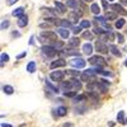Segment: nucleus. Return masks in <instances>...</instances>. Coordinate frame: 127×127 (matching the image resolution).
Returning <instances> with one entry per match:
<instances>
[{"mask_svg": "<svg viewBox=\"0 0 127 127\" xmlns=\"http://www.w3.org/2000/svg\"><path fill=\"white\" fill-rule=\"evenodd\" d=\"M125 66L127 67V60H126V62H125Z\"/></svg>", "mask_w": 127, "mask_h": 127, "instance_id": "50", "label": "nucleus"}, {"mask_svg": "<svg viewBox=\"0 0 127 127\" xmlns=\"http://www.w3.org/2000/svg\"><path fill=\"white\" fill-rule=\"evenodd\" d=\"M8 27H9V20L4 19L3 22H1V27H0V28H1V31H4V29H5V28H8Z\"/></svg>", "mask_w": 127, "mask_h": 127, "instance_id": "35", "label": "nucleus"}, {"mask_svg": "<svg viewBox=\"0 0 127 127\" xmlns=\"http://www.w3.org/2000/svg\"><path fill=\"white\" fill-rule=\"evenodd\" d=\"M95 50H97V52H99V54H108L109 52V47L102 41L95 42Z\"/></svg>", "mask_w": 127, "mask_h": 127, "instance_id": "3", "label": "nucleus"}, {"mask_svg": "<svg viewBox=\"0 0 127 127\" xmlns=\"http://www.w3.org/2000/svg\"><path fill=\"white\" fill-rule=\"evenodd\" d=\"M125 125H127V118H126V123H125Z\"/></svg>", "mask_w": 127, "mask_h": 127, "instance_id": "51", "label": "nucleus"}, {"mask_svg": "<svg viewBox=\"0 0 127 127\" xmlns=\"http://www.w3.org/2000/svg\"><path fill=\"white\" fill-rule=\"evenodd\" d=\"M85 99H87V95H85V94H76L75 97L72 98V103H74V104H79V103L84 102Z\"/></svg>", "mask_w": 127, "mask_h": 127, "instance_id": "10", "label": "nucleus"}, {"mask_svg": "<svg viewBox=\"0 0 127 127\" xmlns=\"http://www.w3.org/2000/svg\"><path fill=\"white\" fill-rule=\"evenodd\" d=\"M81 17V13H76V12H71L69 14V20L70 22H78Z\"/></svg>", "mask_w": 127, "mask_h": 127, "instance_id": "15", "label": "nucleus"}, {"mask_svg": "<svg viewBox=\"0 0 127 127\" xmlns=\"http://www.w3.org/2000/svg\"><path fill=\"white\" fill-rule=\"evenodd\" d=\"M1 127H13L12 125H8V123H4V122H1Z\"/></svg>", "mask_w": 127, "mask_h": 127, "instance_id": "44", "label": "nucleus"}, {"mask_svg": "<svg viewBox=\"0 0 127 127\" xmlns=\"http://www.w3.org/2000/svg\"><path fill=\"white\" fill-rule=\"evenodd\" d=\"M120 3H121L122 5H127V0H120Z\"/></svg>", "mask_w": 127, "mask_h": 127, "instance_id": "47", "label": "nucleus"}, {"mask_svg": "<svg viewBox=\"0 0 127 127\" xmlns=\"http://www.w3.org/2000/svg\"><path fill=\"white\" fill-rule=\"evenodd\" d=\"M55 8L59 10L60 14H64V13L66 12V6L64 5L62 3H60V1H55Z\"/></svg>", "mask_w": 127, "mask_h": 127, "instance_id": "18", "label": "nucleus"}, {"mask_svg": "<svg viewBox=\"0 0 127 127\" xmlns=\"http://www.w3.org/2000/svg\"><path fill=\"white\" fill-rule=\"evenodd\" d=\"M93 32H94L95 34H98V36H103V34H105V33H107L108 31H103L102 28H99V27H97V26H95V27H94V31H93Z\"/></svg>", "mask_w": 127, "mask_h": 127, "instance_id": "29", "label": "nucleus"}, {"mask_svg": "<svg viewBox=\"0 0 127 127\" xmlns=\"http://www.w3.org/2000/svg\"><path fill=\"white\" fill-rule=\"evenodd\" d=\"M111 8L113 9V12H116L117 14H122V15H126V14H127V12L123 9L122 4H112Z\"/></svg>", "mask_w": 127, "mask_h": 127, "instance_id": "7", "label": "nucleus"}, {"mask_svg": "<svg viewBox=\"0 0 127 127\" xmlns=\"http://www.w3.org/2000/svg\"><path fill=\"white\" fill-rule=\"evenodd\" d=\"M18 26L19 27H26L27 24H28V17L27 15H23V17H20L19 18V20H18Z\"/></svg>", "mask_w": 127, "mask_h": 127, "instance_id": "21", "label": "nucleus"}, {"mask_svg": "<svg viewBox=\"0 0 127 127\" xmlns=\"http://www.w3.org/2000/svg\"><path fill=\"white\" fill-rule=\"evenodd\" d=\"M56 116H59V117H64V116H66L67 113V108L64 107V105H60L59 108H56Z\"/></svg>", "mask_w": 127, "mask_h": 127, "instance_id": "12", "label": "nucleus"}, {"mask_svg": "<svg viewBox=\"0 0 127 127\" xmlns=\"http://www.w3.org/2000/svg\"><path fill=\"white\" fill-rule=\"evenodd\" d=\"M41 38H43V39H46V41H51V42H54V43L59 41L56 33H54V32H48V31L42 32V33H41Z\"/></svg>", "mask_w": 127, "mask_h": 127, "instance_id": "2", "label": "nucleus"}, {"mask_svg": "<svg viewBox=\"0 0 127 127\" xmlns=\"http://www.w3.org/2000/svg\"><path fill=\"white\" fill-rule=\"evenodd\" d=\"M61 89H62L64 92L72 90L74 88H72V83H71V80H69V81H62V83H61ZM74 90H75V89H74Z\"/></svg>", "mask_w": 127, "mask_h": 127, "instance_id": "11", "label": "nucleus"}, {"mask_svg": "<svg viewBox=\"0 0 127 127\" xmlns=\"http://www.w3.org/2000/svg\"><path fill=\"white\" fill-rule=\"evenodd\" d=\"M117 38H118V43H123V42H125V38H123V36L122 34H117Z\"/></svg>", "mask_w": 127, "mask_h": 127, "instance_id": "38", "label": "nucleus"}, {"mask_svg": "<svg viewBox=\"0 0 127 127\" xmlns=\"http://www.w3.org/2000/svg\"><path fill=\"white\" fill-rule=\"evenodd\" d=\"M80 27H83V28H89V27H90V22H89V20H81V22H80Z\"/></svg>", "mask_w": 127, "mask_h": 127, "instance_id": "34", "label": "nucleus"}, {"mask_svg": "<svg viewBox=\"0 0 127 127\" xmlns=\"http://www.w3.org/2000/svg\"><path fill=\"white\" fill-rule=\"evenodd\" d=\"M83 52H84V55L90 56L92 52H93V46H92L90 43H85V45L83 46Z\"/></svg>", "mask_w": 127, "mask_h": 127, "instance_id": "16", "label": "nucleus"}, {"mask_svg": "<svg viewBox=\"0 0 127 127\" xmlns=\"http://www.w3.org/2000/svg\"><path fill=\"white\" fill-rule=\"evenodd\" d=\"M109 51L112 52L114 56H117V57H121V56H122L121 51L117 48V46H116V45H111V46H109Z\"/></svg>", "mask_w": 127, "mask_h": 127, "instance_id": "19", "label": "nucleus"}, {"mask_svg": "<svg viewBox=\"0 0 127 127\" xmlns=\"http://www.w3.org/2000/svg\"><path fill=\"white\" fill-rule=\"evenodd\" d=\"M60 26L64 28H72L71 22L70 20H66V19H60Z\"/></svg>", "mask_w": 127, "mask_h": 127, "instance_id": "26", "label": "nucleus"}, {"mask_svg": "<svg viewBox=\"0 0 127 127\" xmlns=\"http://www.w3.org/2000/svg\"><path fill=\"white\" fill-rule=\"evenodd\" d=\"M42 52H43V55H46L47 57L52 59L57 55V48L54 47V46H43L42 47Z\"/></svg>", "mask_w": 127, "mask_h": 127, "instance_id": "1", "label": "nucleus"}, {"mask_svg": "<svg viewBox=\"0 0 127 127\" xmlns=\"http://www.w3.org/2000/svg\"><path fill=\"white\" fill-rule=\"evenodd\" d=\"M62 127H72V125H71V123H64Z\"/></svg>", "mask_w": 127, "mask_h": 127, "instance_id": "45", "label": "nucleus"}, {"mask_svg": "<svg viewBox=\"0 0 127 127\" xmlns=\"http://www.w3.org/2000/svg\"><path fill=\"white\" fill-rule=\"evenodd\" d=\"M94 19H95V20H98V22L102 23V24H105V18H103V17H95Z\"/></svg>", "mask_w": 127, "mask_h": 127, "instance_id": "37", "label": "nucleus"}, {"mask_svg": "<svg viewBox=\"0 0 127 127\" xmlns=\"http://www.w3.org/2000/svg\"><path fill=\"white\" fill-rule=\"evenodd\" d=\"M65 65H66V61L64 60V59H59V60H56V61H52L51 65H50V67H51V69H57V67L65 66Z\"/></svg>", "mask_w": 127, "mask_h": 127, "instance_id": "8", "label": "nucleus"}, {"mask_svg": "<svg viewBox=\"0 0 127 127\" xmlns=\"http://www.w3.org/2000/svg\"><path fill=\"white\" fill-rule=\"evenodd\" d=\"M57 33L64 38V39H66V38H69V36H70V33H69V31L66 29V28H64V27H61V28H57Z\"/></svg>", "mask_w": 127, "mask_h": 127, "instance_id": "13", "label": "nucleus"}, {"mask_svg": "<svg viewBox=\"0 0 127 127\" xmlns=\"http://www.w3.org/2000/svg\"><path fill=\"white\" fill-rule=\"evenodd\" d=\"M45 83H46V87L52 92V93H55V94H57V93H60V89L56 87V85H54V84H51V81H48L47 79L45 80Z\"/></svg>", "mask_w": 127, "mask_h": 127, "instance_id": "14", "label": "nucleus"}, {"mask_svg": "<svg viewBox=\"0 0 127 127\" xmlns=\"http://www.w3.org/2000/svg\"><path fill=\"white\" fill-rule=\"evenodd\" d=\"M88 62L90 64V65H104V64H105V60L102 57V56H92L89 60H88Z\"/></svg>", "mask_w": 127, "mask_h": 127, "instance_id": "6", "label": "nucleus"}, {"mask_svg": "<svg viewBox=\"0 0 127 127\" xmlns=\"http://www.w3.org/2000/svg\"><path fill=\"white\" fill-rule=\"evenodd\" d=\"M83 37H84V38H88V39H92V33H89V32H85V33H83Z\"/></svg>", "mask_w": 127, "mask_h": 127, "instance_id": "39", "label": "nucleus"}, {"mask_svg": "<svg viewBox=\"0 0 127 127\" xmlns=\"http://www.w3.org/2000/svg\"><path fill=\"white\" fill-rule=\"evenodd\" d=\"M13 17H17V18H20V17H23L24 15V8H17L15 10H13Z\"/></svg>", "mask_w": 127, "mask_h": 127, "instance_id": "17", "label": "nucleus"}, {"mask_svg": "<svg viewBox=\"0 0 127 127\" xmlns=\"http://www.w3.org/2000/svg\"><path fill=\"white\" fill-rule=\"evenodd\" d=\"M3 92H4L5 94H8V95H12V94L14 93V89H13L12 85H4V87H3Z\"/></svg>", "mask_w": 127, "mask_h": 127, "instance_id": "27", "label": "nucleus"}, {"mask_svg": "<svg viewBox=\"0 0 127 127\" xmlns=\"http://www.w3.org/2000/svg\"><path fill=\"white\" fill-rule=\"evenodd\" d=\"M26 55H27V52H23V54H20V55L18 56V59H22V57H24Z\"/></svg>", "mask_w": 127, "mask_h": 127, "instance_id": "46", "label": "nucleus"}, {"mask_svg": "<svg viewBox=\"0 0 127 127\" xmlns=\"http://www.w3.org/2000/svg\"><path fill=\"white\" fill-rule=\"evenodd\" d=\"M85 61H84L81 57H78V59H72L70 61V65L72 67H76V69H83V67H85Z\"/></svg>", "mask_w": 127, "mask_h": 127, "instance_id": "5", "label": "nucleus"}, {"mask_svg": "<svg viewBox=\"0 0 127 127\" xmlns=\"http://www.w3.org/2000/svg\"><path fill=\"white\" fill-rule=\"evenodd\" d=\"M102 74H103V75H105V76H112V72H109V71H104L103 70Z\"/></svg>", "mask_w": 127, "mask_h": 127, "instance_id": "42", "label": "nucleus"}, {"mask_svg": "<svg viewBox=\"0 0 127 127\" xmlns=\"http://www.w3.org/2000/svg\"><path fill=\"white\" fill-rule=\"evenodd\" d=\"M90 10H92V12H93L95 15H98V14L100 13V8H99V5H98V4H95V3H93V4H92Z\"/></svg>", "mask_w": 127, "mask_h": 127, "instance_id": "28", "label": "nucleus"}, {"mask_svg": "<svg viewBox=\"0 0 127 127\" xmlns=\"http://www.w3.org/2000/svg\"><path fill=\"white\" fill-rule=\"evenodd\" d=\"M36 62L34 61H31V62H28V65H27V71L29 72V74H32V72H34L36 71Z\"/></svg>", "mask_w": 127, "mask_h": 127, "instance_id": "25", "label": "nucleus"}, {"mask_svg": "<svg viewBox=\"0 0 127 127\" xmlns=\"http://www.w3.org/2000/svg\"><path fill=\"white\" fill-rule=\"evenodd\" d=\"M117 122L121 123V125H125L126 123V117H125V112L123 111H120L118 114H117Z\"/></svg>", "mask_w": 127, "mask_h": 127, "instance_id": "22", "label": "nucleus"}, {"mask_svg": "<svg viewBox=\"0 0 127 127\" xmlns=\"http://www.w3.org/2000/svg\"><path fill=\"white\" fill-rule=\"evenodd\" d=\"M0 60H1V65L4 62H6V61H9V56L5 54V52H3L1 55H0Z\"/></svg>", "mask_w": 127, "mask_h": 127, "instance_id": "33", "label": "nucleus"}, {"mask_svg": "<svg viewBox=\"0 0 127 127\" xmlns=\"http://www.w3.org/2000/svg\"><path fill=\"white\" fill-rule=\"evenodd\" d=\"M71 83H72V88L75 89V90H80L81 89V83L76 78H72L71 79Z\"/></svg>", "mask_w": 127, "mask_h": 127, "instance_id": "23", "label": "nucleus"}, {"mask_svg": "<svg viewBox=\"0 0 127 127\" xmlns=\"http://www.w3.org/2000/svg\"><path fill=\"white\" fill-rule=\"evenodd\" d=\"M81 28H83V27H72V33H74V34L80 33V32H81Z\"/></svg>", "mask_w": 127, "mask_h": 127, "instance_id": "36", "label": "nucleus"}, {"mask_svg": "<svg viewBox=\"0 0 127 127\" xmlns=\"http://www.w3.org/2000/svg\"><path fill=\"white\" fill-rule=\"evenodd\" d=\"M18 1V0H6V4L8 5H13V4H15Z\"/></svg>", "mask_w": 127, "mask_h": 127, "instance_id": "40", "label": "nucleus"}, {"mask_svg": "<svg viewBox=\"0 0 127 127\" xmlns=\"http://www.w3.org/2000/svg\"><path fill=\"white\" fill-rule=\"evenodd\" d=\"M75 111H76L78 113H83L84 111H85V108H84V107H81V108H76ZM76 112H75V113H76Z\"/></svg>", "mask_w": 127, "mask_h": 127, "instance_id": "41", "label": "nucleus"}, {"mask_svg": "<svg viewBox=\"0 0 127 127\" xmlns=\"http://www.w3.org/2000/svg\"><path fill=\"white\" fill-rule=\"evenodd\" d=\"M65 75H66V71H52L50 74V78L54 81H62Z\"/></svg>", "mask_w": 127, "mask_h": 127, "instance_id": "4", "label": "nucleus"}, {"mask_svg": "<svg viewBox=\"0 0 127 127\" xmlns=\"http://www.w3.org/2000/svg\"><path fill=\"white\" fill-rule=\"evenodd\" d=\"M105 19H107V20H116V19H117V13H107V14H105Z\"/></svg>", "mask_w": 127, "mask_h": 127, "instance_id": "32", "label": "nucleus"}, {"mask_svg": "<svg viewBox=\"0 0 127 127\" xmlns=\"http://www.w3.org/2000/svg\"><path fill=\"white\" fill-rule=\"evenodd\" d=\"M13 36H14V37H19V33H17V32H14V33H13Z\"/></svg>", "mask_w": 127, "mask_h": 127, "instance_id": "49", "label": "nucleus"}, {"mask_svg": "<svg viewBox=\"0 0 127 127\" xmlns=\"http://www.w3.org/2000/svg\"><path fill=\"white\" fill-rule=\"evenodd\" d=\"M66 6H69L71 9H78L80 6V4L76 1V0H67V1H66Z\"/></svg>", "mask_w": 127, "mask_h": 127, "instance_id": "20", "label": "nucleus"}, {"mask_svg": "<svg viewBox=\"0 0 127 127\" xmlns=\"http://www.w3.org/2000/svg\"><path fill=\"white\" fill-rule=\"evenodd\" d=\"M81 1H83V3H92L93 0H81Z\"/></svg>", "mask_w": 127, "mask_h": 127, "instance_id": "48", "label": "nucleus"}, {"mask_svg": "<svg viewBox=\"0 0 127 127\" xmlns=\"http://www.w3.org/2000/svg\"><path fill=\"white\" fill-rule=\"evenodd\" d=\"M102 3H103V6H104V9L107 10V9H108V3L105 1V0H102Z\"/></svg>", "mask_w": 127, "mask_h": 127, "instance_id": "43", "label": "nucleus"}, {"mask_svg": "<svg viewBox=\"0 0 127 127\" xmlns=\"http://www.w3.org/2000/svg\"><path fill=\"white\" fill-rule=\"evenodd\" d=\"M64 52H65L66 56H80V54L78 52L76 47H70V46H69L67 48L64 50Z\"/></svg>", "mask_w": 127, "mask_h": 127, "instance_id": "9", "label": "nucleus"}, {"mask_svg": "<svg viewBox=\"0 0 127 127\" xmlns=\"http://www.w3.org/2000/svg\"><path fill=\"white\" fill-rule=\"evenodd\" d=\"M109 1H113V0H109Z\"/></svg>", "mask_w": 127, "mask_h": 127, "instance_id": "52", "label": "nucleus"}, {"mask_svg": "<svg viewBox=\"0 0 127 127\" xmlns=\"http://www.w3.org/2000/svg\"><path fill=\"white\" fill-rule=\"evenodd\" d=\"M79 45H80V41L76 37H72V38L69 39V46L70 47H78Z\"/></svg>", "mask_w": 127, "mask_h": 127, "instance_id": "24", "label": "nucleus"}, {"mask_svg": "<svg viewBox=\"0 0 127 127\" xmlns=\"http://www.w3.org/2000/svg\"><path fill=\"white\" fill-rule=\"evenodd\" d=\"M125 23H126V20L123 19V18H121V19H117V20H116V28H117V29H121L123 26H125Z\"/></svg>", "mask_w": 127, "mask_h": 127, "instance_id": "30", "label": "nucleus"}, {"mask_svg": "<svg viewBox=\"0 0 127 127\" xmlns=\"http://www.w3.org/2000/svg\"><path fill=\"white\" fill-rule=\"evenodd\" d=\"M66 74L70 75V76H72V78H78V76L81 75L80 71H75V70H66Z\"/></svg>", "mask_w": 127, "mask_h": 127, "instance_id": "31", "label": "nucleus"}]
</instances>
